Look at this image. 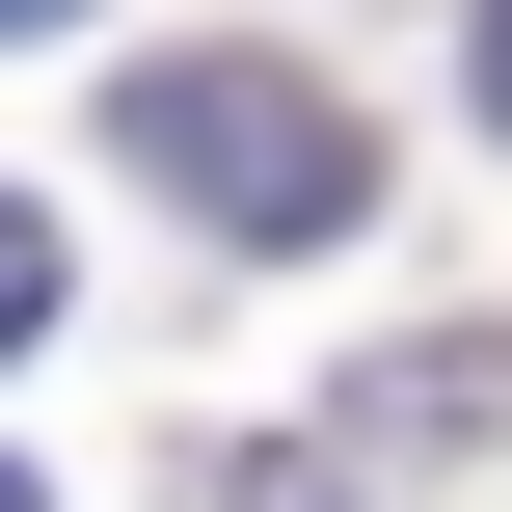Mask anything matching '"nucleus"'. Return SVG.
<instances>
[{"label": "nucleus", "mask_w": 512, "mask_h": 512, "mask_svg": "<svg viewBox=\"0 0 512 512\" xmlns=\"http://www.w3.org/2000/svg\"><path fill=\"white\" fill-rule=\"evenodd\" d=\"M0 27H81V0H0Z\"/></svg>", "instance_id": "20e7f679"}, {"label": "nucleus", "mask_w": 512, "mask_h": 512, "mask_svg": "<svg viewBox=\"0 0 512 512\" xmlns=\"http://www.w3.org/2000/svg\"><path fill=\"white\" fill-rule=\"evenodd\" d=\"M108 135H135L216 243H351V216H378V135H351L297 54H162V81H108Z\"/></svg>", "instance_id": "f257e3e1"}, {"label": "nucleus", "mask_w": 512, "mask_h": 512, "mask_svg": "<svg viewBox=\"0 0 512 512\" xmlns=\"http://www.w3.org/2000/svg\"><path fill=\"white\" fill-rule=\"evenodd\" d=\"M27 324H54V216L0 189V351H27Z\"/></svg>", "instance_id": "f03ea898"}, {"label": "nucleus", "mask_w": 512, "mask_h": 512, "mask_svg": "<svg viewBox=\"0 0 512 512\" xmlns=\"http://www.w3.org/2000/svg\"><path fill=\"white\" fill-rule=\"evenodd\" d=\"M486 135H512V0H486Z\"/></svg>", "instance_id": "7ed1b4c3"}, {"label": "nucleus", "mask_w": 512, "mask_h": 512, "mask_svg": "<svg viewBox=\"0 0 512 512\" xmlns=\"http://www.w3.org/2000/svg\"><path fill=\"white\" fill-rule=\"evenodd\" d=\"M0 512H27V486H0Z\"/></svg>", "instance_id": "39448f33"}]
</instances>
